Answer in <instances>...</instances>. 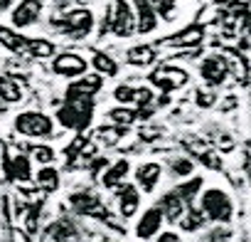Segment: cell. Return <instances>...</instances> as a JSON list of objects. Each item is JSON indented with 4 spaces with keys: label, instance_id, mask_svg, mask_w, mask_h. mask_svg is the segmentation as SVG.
I'll use <instances>...</instances> for the list:
<instances>
[{
    "label": "cell",
    "instance_id": "28",
    "mask_svg": "<svg viewBox=\"0 0 251 242\" xmlns=\"http://www.w3.org/2000/svg\"><path fill=\"white\" fill-rule=\"evenodd\" d=\"M89 64L94 67V72H96V74H101V77H106V79H111V77H116V74H118V62H116L111 55L101 52V50H94V52H91Z\"/></svg>",
    "mask_w": 251,
    "mask_h": 242
},
{
    "label": "cell",
    "instance_id": "5",
    "mask_svg": "<svg viewBox=\"0 0 251 242\" xmlns=\"http://www.w3.org/2000/svg\"><path fill=\"white\" fill-rule=\"evenodd\" d=\"M96 111V101L94 99H64V104L57 109L54 119L62 129L84 134L91 126V119Z\"/></svg>",
    "mask_w": 251,
    "mask_h": 242
},
{
    "label": "cell",
    "instance_id": "22",
    "mask_svg": "<svg viewBox=\"0 0 251 242\" xmlns=\"http://www.w3.org/2000/svg\"><path fill=\"white\" fill-rule=\"evenodd\" d=\"M57 55V45L47 37H27L25 42V57L32 60H52Z\"/></svg>",
    "mask_w": 251,
    "mask_h": 242
},
{
    "label": "cell",
    "instance_id": "40",
    "mask_svg": "<svg viewBox=\"0 0 251 242\" xmlns=\"http://www.w3.org/2000/svg\"><path fill=\"white\" fill-rule=\"evenodd\" d=\"M197 104H200V106H212V104H214V94H212V91L204 94V91L200 89V91H197Z\"/></svg>",
    "mask_w": 251,
    "mask_h": 242
},
{
    "label": "cell",
    "instance_id": "10",
    "mask_svg": "<svg viewBox=\"0 0 251 242\" xmlns=\"http://www.w3.org/2000/svg\"><path fill=\"white\" fill-rule=\"evenodd\" d=\"M116 208H118V217L121 220H131V217H136L138 215V210H141V188L136 185V183H121L116 190Z\"/></svg>",
    "mask_w": 251,
    "mask_h": 242
},
{
    "label": "cell",
    "instance_id": "23",
    "mask_svg": "<svg viewBox=\"0 0 251 242\" xmlns=\"http://www.w3.org/2000/svg\"><path fill=\"white\" fill-rule=\"evenodd\" d=\"M182 146H187V151H190L192 156H197V158H200V163H204L207 168H214V171H219V168H222L219 158H217V156L209 151V146H207V144H202L200 139L187 136V141H182Z\"/></svg>",
    "mask_w": 251,
    "mask_h": 242
},
{
    "label": "cell",
    "instance_id": "21",
    "mask_svg": "<svg viewBox=\"0 0 251 242\" xmlns=\"http://www.w3.org/2000/svg\"><path fill=\"white\" fill-rule=\"evenodd\" d=\"M155 60H158V50L153 45H146V42L133 45V47L126 50V64H131V67L146 69V67L155 64Z\"/></svg>",
    "mask_w": 251,
    "mask_h": 242
},
{
    "label": "cell",
    "instance_id": "30",
    "mask_svg": "<svg viewBox=\"0 0 251 242\" xmlns=\"http://www.w3.org/2000/svg\"><path fill=\"white\" fill-rule=\"evenodd\" d=\"M180 230L182 232H200L204 225H207V215L202 212V208H197L195 203L192 205H187V210H185V215L180 217Z\"/></svg>",
    "mask_w": 251,
    "mask_h": 242
},
{
    "label": "cell",
    "instance_id": "36",
    "mask_svg": "<svg viewBox=\"0 0 251 242\" xmlns=\"http://www.w3.org/2000/svg\"><path fill=\"white\" fill-rule=\"evenodd\" d=\"M40 212H42V203L27 205V210H25V232H37V225H40Z\"/></svg>",
    "mask_w": 251,
    "mask_h": 242
},
{
    "label": "cell",
    "instance_id": "13",
    "mask_svg": "<svg viewBox=\"0 0 251 242\" xmlns=\"http://www.w3.org/2000/svg\"><path fill=\"white\" fill-rule=\"evenodd\" d=\"M45 237L50 242H79L81 240V227L74 217L59 215L45 227Z\"/></svg>",
    "mask_w": 251,
    "mask_h": 242
},
{
    "label": "cell",
    "instance_id": "45",
    "mask_svg": "<svg viewBox=\"0 0 251 242\" xmlns=\"http://www.w3.org/2000/svg\"><path fill=\"white\" fill-rule=\"evenodd\" d=\"M99 242H116V240H108V237H106V240H99Z\"/></svg>",
    "mask_w": 251,
    "mask_h": 242
},
{
    "label": "cell",
    "instance_id": "16",
    "mask_svg": "<svg viewBox=\"0 0 251 242\" xmlns=\"http://www.w3.org/2000/svg\"><path fill=\"white\" fill-rule=\"evenodd\" d=\"M133 178H136V185L141 188V193H153L158 188V183L163 181V163L158 161H143L136 166L133 171Z\"/></svg>",
    "mask_w": 251,
    "mask_h": 242
},
{
    "label": "cell",
    "instance_id": "25",
    "mask_svg": "<svg viewBox=\"0 0 251 242\" xmlns=\"http://www.w3.org/2000/svg\"><path fill=\"white\" fill-rule=\"evenodd\" d=\"M23 153H27L35 163H40V166H50V163H54V158H57V151L50 146V144H42V141H30V144H25L23 146Z\"/></svg>",
    "mask_w": 251,
    "mask_h": 242
},
{
    "label": "cell",
    "instance_id": "44",
    "mask_svg": "<svg viewBox=\"0 0 251 242\" xmlns=\"http://www.w3.org/2000/svg\"><path fill=\"white\" fill-rule=\"evenodd\" d=\"M50 3H52L54 8H67L69 3H74V0H50Z\"/></svg>",
    "mask_w": 251,
    "mask_h": 242
},
{
    "label": "cell",
    "instance_id": "33",
    "mask_svg": "<svg viewBox=\"0 0 251 242\" xmlns=\"http://www.w3.org/2000/svg\"><path fill=\"white\" fill-rule=\"evenodd\" d=\"M168 173L173 178H190L195 173V161L187 156H175L168 161Z\"/></svg>",
    "mask_w": 251,
    "mask_h": 242
},
{
    "label": "cell",
    "instance_id": "29",
    "mask_svg": "<svg viewBox=\"0 0 251 242\" xmlns=\"http://www.w3.org/2000/svg\"><path fill=\"white\" fill-rule=\"evenodd\" d=\"M23 101V87L10 74H0V104H20Z\"/></svg>",
    "mask_w": 251,
    "mask_h": 242
},
{
    "label": "cell",
    "instance_id": "14",
    "mask_svg": "<svg viewBox=\"0 0 251 242\" xmlns=\"http://www.w3.org/2000/svg\"><path fill=\"white\" fill-rule=\"evenodd\" d=\"M113 99L123 106H136V109H146L153 106V91L151 87H136V84H118L113 89Z\"/></svg>",
    "mask_w": 251,
    "mask_h": 242
},
{
    "label": "cell",
    "instance_id": "37",
    "mask_svg": "<svg viewBox=\"0 0 251 242\" xmlns=\"http://www.w3.org/2000/svg\"><path fill=\"white\" fill-rule=\"evenodd\" d=\"M106 166H108V158L94 156V158H91V166H89V173H91L94 178H101V173L106 171Z\"/></svg>",
    "mask_w": 251,
    "mask_h": 242
},
{
    "label": "cell",
    "instance_id": "19",
    "mask_svg": "<svg viewBox=\"0 0 251 242\" xmlns=\"http://www.w3.org/2000/svg\"><path fill=\"white\" fill-rule=\"evenodd\" d=\"M128 173H131V161L128 158H118V161H113V163L106 166V171L101 173L99 181H101V185L106 190H116L121 183H126Z\"/></svg>",
    "mask_w": 251,
    "mask_h": 242
},
{
    "label": "cell",
    "instance_id": "11",
    "mask_svg": "<svg viewBox=\"0 0 251 242\" xmlns=\"http://www.w3.org/2000/svg\"><path fill=\"white\" fill-rule=\"evenodd\" d=\"M101 89H103V77L96 72H86L67 84L64 99H94Z\"/></svg>",
    "mask_w": 251,
    "mask_h": 242
},
{
    "label": "cell",
    "instance_id": "7",
    "mask_svg": "<svg viewBox=\"0 0 251 242\" xmlns=\"http://www.w3.org/2000/svg\"><path fill=\"white\" fill-rule=\"evenodd\" d=\"M47 8V0H18L13 5V10L8 13V23L15 30H30L35 25H40L42 15Z\"/></svg>",
    "mask_w": 251,
    "mask_h": 242
},
{
    "label": "cell",
    "instance_id": "12",
    "mask_svg": "<svg viewBox=\"0 0 251 242\" xmlns=\"http://www.w3.org/2000/svg\"><path fill=\"white\" fill-rule=\"evenodd\" d=\"M163 225H165V215H163V210L158 208V205H151V208H146L141 215H138V222H136V227H133V232H136V237L138 240H155L160 232H163Z\"/></svg>",
    "mask_w": 251,
    "mask_h": 242
},
{
    "label": "cell",
    "instance_id": "43",
    "mask_svg": "<svg viewBox=\"0 0 251 242\" xmlns=\"http://www.w3.org/2000/svg\"><path fill=\"white\" fill-rule=\"evenodd\" d=\"M13 242H30L25 230H13Z\"/></svg>",
    "mask_w": 251,
    "mask_h": 242
},
{
    "label": "cell",
    "instance_id": "15",
    "mask_svg": "<svg viewBox=\"0 0 251 242\" xmlns=\"http://www.w3.org/2000/svg\"><path fill=\"white\" fill-rule=\"evenodd\" d=\"M200 74L207 87H219L229 77V60L222 55H207L200 64Z\"/></svg>",
    "mask_w": 251,
    "mask_h": 242
},
{
    "label": "cell",
    "instance_id": "18",
    "mask_svg": "<svg viewBox=\"0 0 251 242\" xmlns=\"http://www.w3.org/2000/svg\"><path fill=\"white\" fill-rule=\"evenodd\" d=\"M5 176L15 183H27L32 181V158L27 153H18V156H5Z\"/></svg>",
    "mask_w": 251,
    "mask_h": 242
},
{
    "label": "cell",
    "instance_id": "32",
    "mask_svg": "<svg viewBox=\"0 0 251 242\" xmlns=\"http://www.w3.org/2000/svg\"><path fill=\"white\" fill-rule=\"evenodd\" d=\"M126 126H116V124H108L106 126H99L96 131H94V144H103V146H116L123 136H126Z\"/></svg>",
    "mask_w": 251,
    "mask_h": 242
},
{
    "label": "cell",
    "instance_id": "39",
    "mask_svg": "<svg viewBox=\"0 0 251 242\" xmlns=\"http://www.w3.org/2000/svg\"><path fill=\"white\" fill-rule=\"evenodd\" d=\"M155 242H182V237H180L177 232H173V230H163V232L155 237Z\"/></svg>",
    "mask_w": 251,
    "mask_h": 242
},
{
    "label": "cell",
    "instance_id": "26",
    "mask_svg": "<svg viewBox=\"0 0 251 242\" xmlns=\"http://www.w3.org/2000/svg\"><path fill=\"white\" fill-rule=\"evenodd\" d=\"M106 119L111 121V124H116V126H126V129H128L131 124H136V121L141 119V111H138L136 106H123V104H118V106H113V109L106 111Z\"/></svg>",
    "mask_w": 251,
    "mask_h": 242
},
{
    "label": "cell",
    "instance_id": "35",
    "mask_svg": "<svg viewBox=\"0 0 251 242\" xmlns=\"http://www.w3.org/2000/svg\"><path fill=\"white\" fill-rule=\"evenodd\" d=\"M151 5L153 10L158 13L160 20H173L175 18V10H177V0H151Z\"/></svg>",
    "mask_w": 251,
    "mask_h": 242
},
{
    "label": "cell",
    "instance_id": "8",
    "mask_svg": "<svg viewBox=\"0 0 251 242\" xmlns=\"http://www.w3.org/2000/svg\"><path fill=\"white\" fill-rule=\"evenodd\" d=\"M148 82L151 87L160 89L163 94H170V91H177L182 89L187 82H190V74L175 64H158L151 74H148Z\"/></svg>",
    "mask_w": 251,
    "mask_h": 242
},
{
    "label": "cell",
    "instance_id": "31",
    "mask_svg": "<svg viewBox=\"0 0 251 242\" xmlns=\"http://www.w3.org/2000/svg\"><path fill=\"white\" fill-rule=\"evenodd\" d=\"M202 185H204V181L200 178V176H190V178H185L182 183H177L173 190L187 203V205H192L197 198H200V193H202Z\"/></svg>",
    "mask_w": 251,
    "mask_h": 242
},
{
    "label": "cell",
    "instance_id": "24",
    "mask_svg": "<svg viewBox=\"0 0 251 242\" xmlns=\"http://www.w3.org/2000/svg\"><path fill=\"white\" fill-rule=\"evenodd\" d=\"M35 183H37V188H40L42 193L52 195V193H57V190H59L62 178H59V171L50 163V166H40V171L35 173Z\"/></svg>",
    "mask_w": 251,
    "mask_h": 242
},
{
    "label": "cell",
    "instance_id": "20",
    "mask_svg": "<svg viewBox=\"0 0 251 242\" xmlns=\"http://www.w3.org/2000/svg\"><path fill=\"white\" fill-rule=\"evenodd\" d=\"M155 205L163 210L165 222H180V217H182V215H185V210H187V203H185L175 190L163 193V195L158 198V203H155Z\"/></svg>",
    "mask_w": 251,
    "mask_h": 242
},
{
    "label": "cell",
    "instance_id": "42",
    "mask_svg": "<svg viewBox=\"0 0 251 242\" xmlns=\"http://www.w3.org/2000/svg\"><path fill=\"white\" fill-rule=\"evenodd\" d=\"M15 3H18V0H0V15H8Z\"/></svg>",
    "mask_w": 251,
    "mask_h": 242
},
{
    "label": "cell",
    "instance_id": "17",
    "mask_svg": "<svg viewBox=\"0 0 251 242\" xmlns=\"http://www.w3.org/2000/svg\"><path fill=\"white\" fill-rule=\"evenodd\" d=\"M133 10H136V35H153L160 25L158 13L153 10L151 0H133Z\"/></svg>",
    "mask_w": 251,
    "mask_h": 242
},
{
    "label": "cell",
    "instance_id": "41",
    "mask_svg": "<svg viewBox=\"0 0 251 242\" xmlns=\"http://www.w3.org/2000/svg\"><path fill=\"white\" fill-rule=\"evenodd\" d=\"M241 55H244V60H246V64H249V69H251V40H246V42H241Z\"/></svg>",
    "mask_w": 251,
    "mask_h": 242
},
{
    "label": "cell",
    "instance_id": "9",
    "mask_svg": "<svg viewBox=\"0 0 251 242\" xmlns=\"http://www.w3.org/2000/svg\"><path fill=\"white\" fill-rule=\"evenodd\" d=\"M50 72L62 79H76L89 72V60H84L79 52H72V50L57 52L50 62Z\"/></svg>",
    "mask_w": 251,
    "mask_h": 242
},
{
    "label": "cell",
    "instance_id": "34",
    "mask_svg": "<svg viewBox=\"0 0 251 242\" xmlns=\"http://www.w3.org/2000/svg\"><path fill=\"white\" fill-rule=\"evenodd\" d=\"M202 37H204V35H202V28L195 25V28H187L185 32L170 37V42H173V45H180V47H197Z\"/></svg>",
    "mask_w": 251,
    "mask_h": 242
},
{
    "label": "cell",
    "instance_id": "6",
    "mask_svg": "<svg viewBox=\"0 0 251 242\" xmlns=\"http://www.w3.org/2000/svg\"><path fill=\"white\" fill-rule=\"evenodd\" d=\"M200 208L207 215V220L209 222H217V225H226L234 217V203H231L229 193L222 190V188H207V190H202L200 193Z\"/></svg>",
    "mask_w": 251,
    "mask_h": 242
},
{
    "label": "cell",
    "instance_id": "2",
    "mask_svg": "<svg viewBox=\"0 0 251 242\" xmlns=\"http://www.w3.org/2000/svg\"><path fill=\"white\" fill-rule=\"evenodd\" d=\"M67 203H69V208L74 210V215H79V217H94V220H99V222L111 225V227H113V230H118V232H123V230H126V227H121V222L108 212V208L103 205L101 195H99L96 190H91V188L72 190V193H69V198H67Z\"/></svg>",
    "mask_w": 251,
    "mask_h": 242
},
{
    "label": "cell",
    "instance_id": "27",
    "mask_svg": "<svg viewBox=\"0 0 251 242\" xmlns=\"http://www.w3.org/2000/svg\"><path fill=\"white\" fill-rule=\"evenodd\" d=\"M25 42H27V37L20 35V30H15V28H3V25H0V45H3L8 52L25 57Z\"/></svg>",
    "mask_w": 251,
    "mask_h": 242
},
{
    "label": "cell",
    "instance_id": "4",
    "mask_svg": "<svg viewBox=\"0 0 251 242\" xmlns=\"http://www.w3.org/2000/svg\"><path fill=\"white\" fill-rule=\"evenodd\" d=\"M13 131L23 139H35V141L52 139L57 131V119L40 109H25L13 116Z\"/></svg>",
    "mask_w": 251,
    "mask_h": 242
},
{
    "label": "cell",
    "instance_id": "38",
    "mask_svg": "<svg viewBox=\"0 0 251 242\" xmlns=\"http://www.w3.org/2000/svg\"><path fill=\"white\" fill-rule=\"evenodd\" d=\"M229 237H231V230L229 227H217V230H212L207 235L209 242H229Z\"/></svg>",
    "mask_w": 251,
    "mask_h": 242
},
{
    "label": "cell",
    "instance_id": "1",
    "mask_svg": "<svg viewBox=\"0 0 251 242\" xmlns=\"http://www.w3.org/2000/svg\"><path fill=\"white\" fill-rule=\"evenodd\" d=\"M50 28L57 35L79 42V40H86L94 32L96 18H94V13L89 8H81V5H76V8H57V13L50 18Z\"/></svg>",
    "mask_w": 251,
    "mask_h": 242
},
{
    "label": "cell",
    "instance_id": "3",
    "mask_svg": "<svg viewBox=\"0 0 251 242\" xmlns=\"http://www.w3.org/2000/svg\"><path fill=\"white\" fill-rule=\"evenodd\" d=\"M113 35L118 40H128L136 35V10L128 0H111L103 13L101 35Z\"/></svg>",
    "mask_w": 251,
    "mask_h": 242
}]
</instances>
